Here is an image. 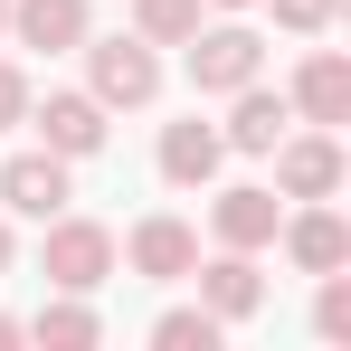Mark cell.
<instances>
[{
	"label": "cell",
	"instance_id": "cell-24",
	"mask_svg": "<svg viewBox=\"0 0 351 351\" xmlns=\"http://www.w3.org/2000/svg\"><path fill=\"white\" fill-rule=\"evenodd\" d=\"M0 29H10V0H0Z\"/></svg>",
	"mask_w": 351,
	"mask_h": 351
},
{
	"label": "cell",
	"instance_id": "cell-19",
	"mask_svg": "<svg viewBox=\"0 0 351 351\" xmlns=\"http://www.w3.org/2000/svg\"><path fill=\"white\" fill-rule=\"evenodd\" d=\"M332 19H342V0H276V29H304V38L332 29Z\"/></svg>",
	"mask_w": 351,
	"mask_h": 351
},
{
	"label": "cell",
	"instance_id": "cell-2",
	"mask_svg": "<svg viewBox=\"0 0 351 351\" xmlns=\"http://www.w3.org/2000/svg\"><path fill=\"white\" fill-rule=\"evenodd\" d=\"M190 86L199 95H237L247 76H266V38L256 29H190Z\"/></svg>",
	"mask_w": 351,
	"mask_h": 351
},
{
	"label": "cell",
	"instance_id": "cell-5",
	"mask_svg": "<svg viewBox=\"0 0 351 351\" xmlns=\"http://www.w3.org/2000/svg\"><path fill=\"white\" fill-rule=\"evenodd\" d=\"M29 123H38V143H48L58 162L105 152V105H95V95H48V105H29Z\"/></svg>",
	"mask_w": 351,
	"mask_h": 351
},
{
	"label": "cell",
	"instance_id": "cell-17",
	"mask_svg": "<svg viewBox=\"0 0 351 351\" xmlns=\"http://www.w3.org/2000/svg\"><path fill=\"white\" fill-rule=\"evenodd\" d=\"M152 342L162 351H219V313H209V304H180V313L152 323Z\"/></svg>",
	"mask_w": 351,
	"mask_h": 351
},
{
	"label": "cell",
	"instance_id": "cell-18",
	"mask_svg": "<svg viewBox=\"0 0 351 351\" xmlns=\"http://www.w3.org/2000/svg\"><path fill=\"white\" fill-rule=\"evenodd\" d=\"M313 332H323V342H351V276H342V266L323 276V304H313Z\"/></svg>",
	"mask_w": 351,
	"mask_h": 351
},
{
	"label": "cell",
	"instance_id": "cell-12",
	"mask_svg": "<svg viewBox=\"0 0 351 351\" xmlns=\"http://www.w3.org/2000/svg\"><path fill=\"white\" fill-rule=\"evenodd\" d=\"M294 105H304V123H351V66L332 48H313L294 66Z\"/></svg>",
	"mask_w": 351,
	"mask_h": 351
},
{
	"label": "cell",
	"instance_id": "cell-15",
	"mask_svg": "<svg viewBox=\"0 0 351 351\" xmlns=\"http://www.w3.org/2000/svg\"><path fill=\"white\" fill-rule=\"evenodd\" d=\"M95 332H105V323H95V313H86L76 294H66V304H48L38 323H19V342H48V351H86Z\"/></svg>",
	"mask_w": 351,
	"mask_h": 351
},
{
	"label": "cell",
	"instance_id": "cell-16",
	"mask_svg": "<svg viewBox=\"0 0 351 351\" xmlns=\"http://www.w3.org/2000/svg\"><path fill=\"white\" fill-rule=\"evenodd\" d=\"M199 10H209V0H133V38H152V48H180V38L199 29Z\"/></svg>",
	"mask_w": 351,
	"mask_h": 351
},
{
	"label": "cell",
	"instance_id": "cell-6",
	"mask_svg": "<svg viewBox=\"0 0 351 351\" xmlns=\"http://www.w3.org/2000/svg\"><path fill=\"white\" fill-rule=\"evenodd\" d=\"M190 276H199V304H209L219 323H247V313L266 304V276H256V256H247V247L209 256V266H190Z\"/></svg>",
	"mask_w": 351,
	"mask_h": 351
},
{
	"label": "cell",
	"instance_id": "cell-10",
	"mask_svg": "<svg viewBox=\"0 0 351 351\" xmlns=\"http://www.w3.org/2000/svg\"><path fill=\"white\" fill-rule=\"evenodd\" d=\"M199 266V237L180 228V219H143L133 228V276H152V285H180Z\"/></svg>",
	"mask_w": 351,
	"mask_h": 351
},
{
	"label": "cell",
	"instance_id": "cell-22",
	"mask_svg": "<svg viewBox=\"0 0 351 351\" xmlns=\"http://www.w3.org/2000/svg\"><path fill=\"white\" fill-rule=\"evenodd\" d=\"M0 266H10V228H0Z\"/></svg>",
	"mask_w": 351,
	"mask_h": 351
},
{
	"label": "cell",
	"instance_id": "cell-14",
	"mask_svg": "<svg viewBox=\"0 0 351 351\" xmlns=\"http://www.w3.org/2000/svg\"><path fill=\"white\" fill-rule=\"evenodd\" d=\"M19 48H86V0H10Z\"/></svg>",
	"mask_w": 351,
	"mask_h": 351
},
{
	"label": "cell",
	"instance_id": "cell-23",
	"mask_svg": "<svg viewBox=\"0 0 351 351\" xmlns=\"http://www.w3.org/2000/svg\"><path fill=\"white\" fill-rule=\"evenodd\" d=\"M219 10H256V0H219Z\"/></svg>",
	"mask_w": 351,
	"mask_h": 351
},
{
	"label": "cell",
	"instance_id": "cell-9",
	"mask_svg": "<svg viewBox=\"0 0 351 351\" xmlns=\"http://www.w3.org/2000/svg\"><path fill=\"white\" fill-rule=\"evenodd\" d=\"M219 152H228V143H219V123H162V180H171V190H199V180L219 171Z\"/></svg>",
	"mask_w": 351,
	"mask_h": 351
},
{
	"label": "cell",
	"instance_id": "cell-8",
	"mask_svg": "<svg viewBox=\"0 0 351 351\" xmlns=\"http://www.w3.org/2000/svg\"><path fill=\"white\" fill-rule=\"evenodd\" d=\"M209 219H219V247H247V256H256V247L276 237V219H285V209H276V190L237 180V190H219V209H209Z\"/></svg>",
	"mask_w": 351,
	"mask_h": 351
},
{
	"label": "cell",
	"instance_id": "cell-4",
	"mask_svg": "<svg viewBox=\"0 0 351 351\" xmlns=\"http://www.w3.org/2000/svg\"><path fill=\"white\" fill-rule=\"evenodd\" d=\"M276 190H285V199H332V190H342V143H332V123L276 143Z\"/></svg>",
	"mask_w": 351,
	"mask_h": 351
},
{
	"label": "cell",
	"instance_id": "cell-7",
	"mask_svg": "<svg viewBox=\"0 0 351 351\" xmlns=\"http://www.w3.org/2000/svg\"><path fill=\"white\" fill-rule=\"evenodd\" d=\"M0 199H10L19 219H58V209H66V162H58V152H19V162H0Z\"/></svg>",
	"mask_w": 351,
	"mask_h": 351
},
{
	"label": "cell",
	"instance_id": "cell-21",
	"mask_svg": "<svg viewBox=\"0 0 351 351\" xmlns=\"http://www.w3.org/2000/svg\"><path fill=\"white\" fill-rule=\"evenodd\" d=\"M10 342H19V323H10V313H0V351H10Z\"/></svg>",
	"mask_w": 351,
	"mask_h": 351
},
{
	"label": "cell",
	"instance_id": "cell-20",
	"mask_svg": "<svg viewBox=\"0 0 351 351\" xmlns=\"http://www.w3.org/2000/svg\"><path fill=\"white\" fill-rule=\"evenodd\" d=\"M0 123H29V76L0 58Z\"/></svg>",
	"mask_w": 351,
	"mask_h": 351
},
{
	"label": "cell",
	"instance_id": "cell-3",
	"mask_svg": "<svg viewBox=\"0 0 351 351\" xmlns=\"http://www.w3.org/2000/svg\"><path fill=\"white\" fill-rule=\"evenodd\" d=\"M86 76H95V105H152V95H162L152 38H95V48H86Z\"/></svg>",
	"mask_w": 351,
	"mask_h": 351
},
{
	"label": "cell",
	"instance_id": "cell-13",
	"mask_svg": "<svg viewBox=\"0 0 351 351\" xmlns=\"http://www.w3.org/2000/svg\"><path fill=\"white\" fill-rule=\"evenodd\" d=\"M285 95H266V86H256V76H247V86H237V114H228V133H219V143H228V152H276V143H285Z\"/></svg>",
	"mask_w": 351,
	"mask_h": 351
},
{
	"label": "cell",
	"instance_id": "cell-11",
	"mask_svg": "<svg viewBox=\"0 0 351 351\" xmlns=\"http://www.w3.org/2000/svg\"><path fill=\"white\" fill-rule=\"evenodd\" d=\"M285 228V256L304 266V276H332V266H351V228L332 219V209H304V219H276Z\"/></svg>",
	"mask_w": 351,
	"mask_h": 351
},
{
	"label": "cell",
	"instance_id": "cell-1",
	"mask_svg": "<svg viewBox=\"0 0 351 351\" xmlns=\"http://www.w3.org/2000/svg\"><path fill=\"white\" fill-rule=\"evenodd\" d=\"M38 276L58 294H95L105 276H114V228H95V219H48V247H38Z\"/></svg>",
	"mask_w": 351,
	"mask_h": 351
}]
</instances>
